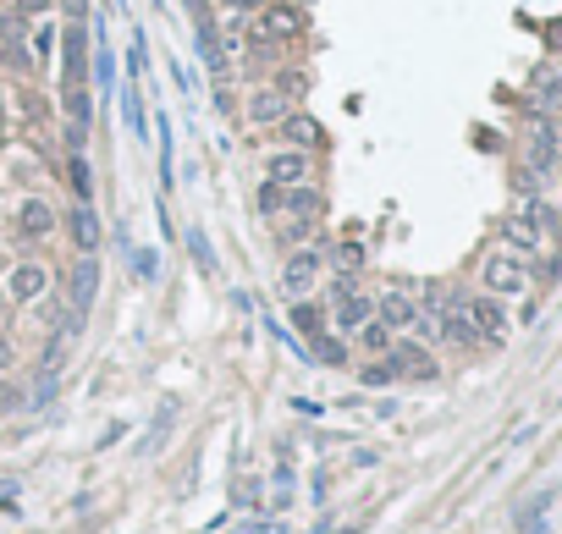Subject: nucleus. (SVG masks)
I'll use <instances>...</instances> for the list:
<instances>
[{
    "label": "nucleus",
    "instance_id": "obj_1",
    "mask_svg": "<svg viewBox=\"0 0 562 534\" xmlns=\"http://www.w3.org/2000/svg\"><path fill=\"white\" fill-rule=\"evenodd\" d=\"M309 28L304 6H293V0H265V6L254 12V28H248V44H298Z\"/></svg>",
    "mask_w": 562,
    "mask_h": 534
},
{
    "label": "nucleus",
    "instance_id": "obj_2",
    "mask_svg": "<svg viewBox=\"0 0 562 534\" xmlns=\"http://www.w3.org/2000/svg\"><path fill=\"white\" fill-rule=\"evenodd\" d=\"M320 271H325V253L315 243L287 248V259H281V292H287V298H309L315 281H320Z\"/></svg>",
    "mask_w": 562,
    "mask_h": 534
},
{
    "label": "nucleus",
    "instance_id": "obj_3",
    "mask_svg": "<svg viewBox=\"0 0 562 534\" xmlns=\"http://www.w3.org/2000/svg\"><path fill=\"white\" fill-rule=\"evenodd\" d=\"M480 281H485V292L490 298H518L524 287H529V276H524V259L518 253H485V264H480Z\"/></svg>",
    "mask_w": 562,
    "mask_h": 534
},
{
    "label": "nucleus",
    "instance_id": "obj_4",
    "mask_svg": "<svg viewBox=\"0 0 562 534\" xmlns=\"http://www.w3.org/2000/svg\"><path fill=\"white\" fill-rule=\"evenodd\" d=\"M265 182H281V187H293V182H309L315 176V149H293V144H276L265 160H259Z\"/></svg>",
    "mask_w": 562,
    "mask_h": 534
},
{
    "label": "nucleus",
    "instance_id": "obj_5",
    "mask_svg": "<svg viewBox=\"0 0 562 534\" xmlns=\"http://www.w3.org/2000/svg\"><path fill=\"white\" fill-rule=\"evenodd\" d=\"M364 319H375V298H364V292L354 287V276H342V281H336V298H331V325L342 330V337H354Z\"/></svg>",
    "mask_w": 562,
    "mask_h": 534
},
{
    "label": "nucleus",
    "instance_id": "obj_6",
    "mask_svg": "<svg viewBox=\"0 0 562 534\" xmlns=\"http://www.w3.org/2000/svg\"><path fill=\"white\" fill-rule=\"evenodd\" d=\"M55 226H61V215L44 205L39 193H23V198H17V210H12V232H17V243H44Z\"/></svg>",
    "mask_w": 562,
    "mask_h": 534
},
{
    "label": "nucleus",
    "instance_id": "obj_7",
    "mask_svg": "<svg viewBox=\"0 0 562 534\" xmlns=\"http://www.w3.org/2000/svg\"><path fill=\"white\" fill-rule=\"evenodd\" d=\"M44 292H50V264H44V259H17L12 271H6V298H12V303L28 309V303H39Z\"/></svg>",
    "mask_w": 562,
    "mask_h": 534
},
{
    "label": "nucleus",
    "instance_id": "obj_8",
    "mask_svg": "<svg viewBox=\"0 0 562 534\" xmlns=\"http://www.w3.org/2000/svg\"><path fill=\"white\" fill-rule=\"evenodd\" d=\"M287 110H293V94H287V89H276V83H265V89H254V94L243 100V121H248L254 132H270Z\"/></svg>",
    "mask_w": 562,
    "mask_h": 534
},
{
    "label": "nucleus",
    "instance_id": "obj_9",
    "mask_svg": "<svg viewBox=\"0 0 562 534\" xmlns=\"http://www.w3.org/2000/svg\"><path fill=\"white\" fill-rule=\"evenodd\" d=\"M469 325L480 330V342H508V314H502V298H458Z\"/></svg>",
    "mask_w": 562,
    "mask_h": 534
},
{
    "label": "nucleus",
    "instance_id": "obj_10",
    "mask_svg": "<svg viewBox=\"0 0 562 534\" xmlns=\"http://www.w3.org/2000/svg\"><path fill=\"white\" fill-rule=\"evenodd\" d=\"M386 364H392L397 380H436V358H431V348H419V342L386 348Z\"/></svg>",
    "mask_w": 562,
    "mask_h": 534
},
{
    "label": "nucleus",
    "instance_id": "obj_11",
    "mask_svg": "<svg viewBox=\"0 0 562 534\" xmlns=\"http://www.w3.org/2000/svg\"><path fill=\"white\" fill-rule=\"evenodd\" d=\"M270 132H276V144H293V149H320V144H325L320 121H315V116H304V110H287Z\"/></svg>",
    "mask_w": 562,
    "mask_h": 534
},
{
    "label": "nucleus",
    "instance_id": "obj_12",
    "mask_svg": "<svg viewBox=\"0 0 562 534\" xmlns=\"http://www.w3.org/2000/svg\"><path fill=\"white\" fill-rule=\"evenodd\" d=\"M375 319L397 337V330H413L425 314H419V303H413L408 292H397V287H392V292H381V298H375Z\"/></svg>",
    "mask_w": 562,
    "mask_h": 534
},
{
    "label": "nucleus",
    "instance_id": "obj_13",
    "mask_svg": "<svg viewBox=\"0 0 562 534\" xmlns=\"http://www.w3.org/2000/svg\"><path fill=\"white\" fill-rule=\"evenodd\" d=\"M281 210H287L293 221H315V226H320V215H325V193H320L315 182H293L287 198H281Z\"/></svg>",
    "mask_w": 562,
    "mask_h": 534
},
{
    "label": "nucleus",
    "instance_id": "obj_14",
    "mask_svg": "<svg viewBox=\"0 0 562 534\" xmlns=\"http://www.w3.org/2000/svg\"><path fill=\"white\" fill-rule=\"evenodd\" d=\"M431 319L441 325V337H447L452 348H480V330L469 325V314H463V303H447V309H436Z\"/></svg>",
    "mask_w": 562,
    "mask_h": 534
},
{
    "label": "nucleus",
    "instance_id": "obj_15",
    "mask_svg": "<svg viewBox=\"0 0 562 534\" xmlns=\"http://www.w3.org/2000/svg\"><path fill=\"white\" fill-rule=\"evenodd\" d=\"M94 287H100V259H94V253H83L78 276H73V314H89V303H94Z\"/></svg>",
    "mask_w": 562,
    "mask_h": 534
},
{
    "label": "nucleus",
    "instance_id": "obj_16",
    "mask_svg": "<svg viewBox=\"0 0 562 534\" xmlns=\"http://www.w3.org/2000/svg\"><path fill=\"white\" fill-rule=\"evenodd\" d=\"M551 501H557V491L546 485V491H535L524 507H518V534H546V512H551Z\"/></svg>",
    "mask_w": 562,
    "mask_h": 534
},
{
    "label": "nucleus",
    "instance_id": "obj_17",
    "mask_svg": "<svg viewBox=\"0 0 562 534\" xmlns=\"http://www.w3.org/2000/svg\"><path fill=\"white\" fill-rule=\"evenodd\" d=\"M557 149H562V138H557V127H551V121H540V127L529 132V160H535V171H540V166L551 171V166H557Z\"/></svg>",
    "mask_w": 562,
    "mask_h": 534
},
{
    "label": "nucleus",
    "instance_id": "obj_18",
    "mask_svg": "<svg viewBox=\"0 0 562 534\" xmlns=\"http://www.w3.org/2000/svg\"><path fill=\"white\" fill-rule=\"evenodd\" d=\"M73 243H78V253H94V248H100V215H94V205H78V210H73Z\"/></svg>",
    "mask_w": 562,
    "mask_h": 534
},
{
    "label": "nucleus",
    "instance_id": "obj_19",
    "mask_svg": "<svg viewBox=\"0 0 562 534\" xmlns=\"http://www.w3.org/2000/svg\"><path fill=\"white\" fill-rule=\"evenodd\" d=\"M315 364H331V369H342L347 364V348H342V337H331V330H320V337H309V348H304Z\"/></svg>",
    "mask_w": 562,
    "mask_h": 534
},
{
    "label": "nucleus",
    "instance_id": "obj_20",
    "mask_svg": "<svg viewBox=\"0 0 562 534\" xmlns=\"http://www.w3.org/2000/svg\"><path fill=\"white\" fill-rule=\"evenodd\" d=\"M61 105H66V116H73V127H89L94 100H89V89H83V83H61Z\"/></svg>",
    "mask_w": 562,
    "mask_h": 534
},
{
    "label": "nucleus",
    "instance_id": "obj_21",
    "mask_svg": "<svg viewBox=\"0 0 562 534\" xmlns=\"http://www.w3.org/2000/svg\"><path fill=\"white\" fill-rule=\"evenodd\" d=\"M287 314H293V330H304V342L325 330V314H320V303H309V298H293Z\"/></svg>",
    "mask_w": 562,
    "mask_h": 534
},
{
    "label": "nucleus",
    "instance_id": "obj_22",
    "mask_svg": "<svg viewBox=\"0 0 562 534\" xmlns=\"http://www.w3.org/2000/svg\"><path fill=\"white\" fill-rule=\"evenodd\" d=\"M502 237H508V248H513V253H535V248H540V232H535L524 215L502 221Z\"/></svg>",
    "mask_w": 562,
    "mask_h": 534
},
{
    "label": "nucleus",
    "instance_id": "obj_23",
    "mask_svg": "<svg viewBox=\"0 0 562 534\" xmlns=\"http://www.w3.org/2000/svg\"><path fill=\"white\" fill-rule=\"evenodd\" d=\"M66 176H73V193H78V205H94V171H89V160L73 149V160H66Z\"/></svg>",
    "mask_w": 562,
    "mask_h": 534
},
{
    "label": "nucleus",
    "instance_id": "obj_24",
    "mask_svg": "<svg viewBox=\"0 0 562 534\" xmlns=\"http://www.w3.org/2000/svg\"><path fill=\"white\" fill-rule=\"evenodd\" d=\"M55 44H61V28H55L50 17H39V28H34V39H28V55H34L39 66H44V61L55 55Z\"/></svg>",
    "mask_w": 562,
    "mask_h": 534
},
{
    "label": "nucleus",
    "instance_id": "obj_25",
    "mask_svg": "<svg viewBox=\"0 0 562 534\" xmlns=\"http://www.w3.org/2000/svg\"><path fill=\"white\" fill-rule=\"evenodd\" d=\"M354 337H359V348H364V353H386V348H392V330H386L381 319H364Z\"/></svg>",
    "mask_w": 562,
    "mask_h": 534
},
{
    "label": "nucleus",
    "instance_id": "obj_26",
    "mask_svg": "<svg viewBox=\"0 0 562 534\" xmlns=\"http://www.w3.org/2000/svg\"><path fill=\"white\" fill-rule=\"evenodd\" d=\"M281 198H287V187H281V182H259L254 210H259V215H281Z\"/></svg>",
    "mask_w": 562,
    "mask_h": 534
},
{
    "label": "nucleus",
    "instance_id": "obj_27",
    "mask_svg": "<svg viewBox=\"0 0 562 534\" xmlns=\"http://www.w3.org/2000/svg\"><path fill=\"white\" fill-rule=\"evenodd\" d=\"M121 110H127L132 132H138V138H144V132H150V121H144V105H138V83H127V94H121Z\"/></svg>",
    "mask_w": 562,
    "mask_h": 534
},
{
    "label": "nucleus",
    "instance_id": "obj_28",
    "mask_svg": "<svg viewBox=\"0 0 562 534\" xmlns=\"http://www.w3.org/2000/svg\"><path fill=\"white\" fill-rule=\"evenodd\" d=\"M535 89H540L535 100H540L546 110H557V105H562V78H557V72H540V78H535Z\"/></svg>",
    "mask_w": 562,
    "mask_h": 534
},
{
    "label": "nucleus",
    "instance_id": "obj_29",
    "mask_svg": "<svg viewBox=\"0 0 562 534\" xmlns=\"http://www.w3.org/2000/svg\"><path fill=\"white\" fill-rule=\"evenodd\" d=\"M276 237H281V248H304V243L315 237V221H287Z\"/></svg>",
    "mask_w": 562,
    "mask_h": 534
},
{
    "label": "nucleus",
    "instance_id": "obj_30",
    "mask_svg": "<svg viewBox=\"0 0 562 534\" xmlns=\"http://www.w3.org/2000/svg\"><path fill=\"white\" fill-rule=\"evenodd\" d=\"M336 264H342V276H354L359 264H364V243H347V237H342V243H336Z\"/></svg>",
    "mask_w": 562,
    "mask_h": 534
},
{
    "label": "nucleus",
    "instance_id": "obj_31",
    "mask_svg": "<svg viewBox=\"0 0 562 534\" xmlns=\"http://www.w3.org/2000/svg\"><path fill=\"white\" fill-rule=\"evenodd\" d=\"M188 248H193V259L204 264V271H216V253H209V243H204V232H199V226L188 232Z\"/></svg>",
    "mask_w": 562,
    "mask_h": 534
},
{
    "label": "nucleus",
    "instance_id": "obj_32",
    "mask_svg": "<svg viewBox=\"0 0 562 534\" xmlns=\"http://www.w3.org/2000/svg\"><path fill=\"white\" fill-rule=\"evenodd\" d=\"M364 386H392L397 375H392V364H364V375H359Z\"/></svg>",
    "mask_w": 562,
    "mask_h": 534
},
{
    "label": "nucleus",
    "instance_id": "obj_33",
    "mask_svg": "<svg viewBox=\"0 0 562 534\" xmlns=\"http://www.w3.org/2000/svg\"><path fill=\"white\" fill-rule=\"evenodd\" d=\"M17 12H23V17H50L55 0H17Z\"/></svg>",
    "mask_w": 562,
    "mask_h": 534
},
{
    "label": "nucleus",
    "instance_id": "obj_34",
    "mask_svg": "<svg viewBox=\"0 0 562 534\" xmlns=\"http://www.w3.org/2000/svg\"><path fill=\"white\" fill-rule=\"evenodd\" d=\"M221 6H227V12H232V17H254V12H259V6H265V0H221Z\"/></svg>",
    "mask_w": 562,
    "mask_h": 534
},
{
    "label": "nucleus",
    "instance_id": "obj_35",
    "mask_svg": "<svg viewBox=\"0 0 562 534\" xmlns=\"http://www.w3.org/2000/svg\"><path fill=\"white\" fill-rule=\"evenodd\" d=\"M17 364V348H12V337H6V330H0V375H6Z\"/></svg>",
    "mask_w": 562,
    "mask_h": 534
},
{
    "label": "nucleus",
    "instance_id": "obj_36",
    "mask_svg": "<svg viewBox=\"0 0 562 534\" xmlns=\"http://www.w3.org/2000/svg\"><path fill=\"white\" fill-rule=\"evenodd\" d=\"M17 403H23V396H17V391H12V386H6V380H0V419H6V414H12V408H17Z\"/></svg>",
    "mask_w": 562,
    "mask_h": 534
},
{
    "label": "nucleus",
    "instance_id": "obj_37",
    "mask_svg": "<svg viewBox=\"0 0 562 534\" xmlns=\"http://www.w3.org/2000/svg\"><path fill=\"white\" fill-rule=\"evenodd\" d=\"M551 127H557V138H562V121H551Z\"/></svg>",
    "mask_w": 562,
    "mask_h": 534
}]
</instances>
